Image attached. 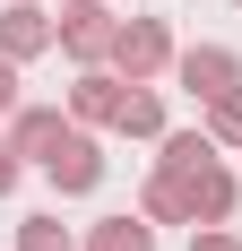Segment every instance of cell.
Listing matches in <instances>:
<instances>
[{"mask_svg":"<svg viewBox=\"0 0 242 251\" xmlns=\"http://www.w3.org/2000/svg\"><path fill=\"white\" fill-rule=\"evenodd\" d=\"M173 61H182V44H173L165 18H121L113 61H104V70H121L130 87H156V78H173Z\"/></svg>","mask_w":242,"mask_h":251,"instance_id":"1","label":"cell"},{"mask_svg":"<svg viewBox=\"0 0 242 251\" xmlns=\"http://www.w3.org/2000/svg\"><path fill=\"white\" fill-rule=\"evenodd\" d=\"M165 174H182V200H191V234L199 226H225L242 208V174L225 165V156H208V165H165Z\"/></svg>","mask_w":242,"mask_h":251,"instance_id":"2","label":"cell"},{"mask_svg":"<svg viewBox=\"0 0 242 251\" xmlns=\"http://www.w3.org/2000/svg\"><path fill=\"white\" fill-rule=\"evenodd\" d=\"M44 182L61 191V200H87V191H104V148H96V130H78V122H70V139L44 156Z\"/></svg>","mask_w":242,"mask_h":251,"instance_id":"3","label":"cell"},{"mask_svg":"<svg viewBox=\"0 0 242 251\" xmlns=\"http://www.w3.org/2000/svg\"><path fill=\"white\" fill-rule=\"evenodd\" d=\"M173 78H182V96L217 104V96H234V87H242V52H234V44H182Z\"/></svg>","mask_w":242,"mask_h":251,"instance_id":"4","label":"cell"},{"mask_svg":"<svg viewBox=\"0 0 242 251\" xmlns=\"http://www.w3.org/2000/svg\"><path fill=\"white\" fill-rule=\"evenodd\" d=\"M0 52H9V61H44V52H61V18H52L44 0H9V9H0Z\"/></svg>","mask_w":242,"mask_h":251,"instance_id":"5","label":"cell"},{"mask_svg":"<svg viewBox=\"0 0 242 251\" xmlns=\"http://www.w3.org/2000/svg\"><path fill=\"white\" fill-rule=\"evenodd\" d=\"M113 35H121V9H61V52H70L78 70H104L113 61Z\"/></svg>","mask_w":242,"mask_h":251,"instance_id":"6","label":"cell"},{"mask_svg":"<svg viewBox=\"0 0 242 251\" xmlns=\"http://www.w3.org/2000/svg\"><path fill=\"white\" fill-rule=\"evenodd\" d=\"M121 96H130L121 70H78V78H70V122H78V130H113V122H121Z\"/></svg>","mask_w":242,"mask_h":251,"instance_id":"7","label":"cell"},{"mask_svg":"<svg viewBox=\"0 0 242 251\" xmlns=\"http://www.w3.org/2000/svg\"><path fill=\"white\" fill-rule=\"evenodd\" d=\"M0 139H9V148H18L26 165H44V156L61 148V139H70V104H18Z\"/></svg>","mask_w":242,"mask_h":251,"instance_id":"8","label":"cell"},{"mask_svg":"<svg viewBox=\"0 0 242 251\" xmlns=\"http://www.w3.org/2000/svg\"><path fill=\"white\" fill-rule=\"evenodd\" d=\"M78 251H156V226H147L139 208H121V217H96V226L78 234Z\"/></svg>","mask_w":242,"mask_h":251,"instance_id":"9","label":"cell"},{"mask_svg":"<svg viewBox=\"0 0 242 251\" xmlns=\"http://www.w3.org/2000/svg\"><path fill=\"white\" fill-rule=\"evenodd\" d=\"M139 217H147V226H191V200H182V174H165V165H147V182H139Z\"/></svg>","mask_w":242,"mask_h":251,"instance_id":"10","label":"cell"},{"mask_svg":"<svg viewBox=\"0 0 242 251\" xmlns=\"http://www.w3.org/2000/svg\"><path fill=\"white\" fill-rule=\"evenodd\" d=\"M113 130H121V139H147V148H156V139H165V96H156V87H130Z\"/></svg>","mask_w":242,"mask_h":251,"instance_id":"11","label":"cell"},{"mask_svg":"<svg viewBox=\"0 0 242 251\" xmlns=\"http://www.w3.org/2000/svg\"><path fill=\"white\" fill-rule=\"evenodd\" d=\"M18 251H78V234L44 208V217H18Z\"/></svg>","mask_w":242,"mask_h":251,"instance_id":"12","label":"cell"},{"mask_svg":"<svg viewBox=\"0 0 242 251\" xmlns=\"http://www.w3.org/2000/svg\"><path fill=\"white\" fill-rule=\"evenodd\" d=\"M199 122H208L217 148H242V87H234V96H217V104H199Z\"/></svg>","mask_w":242,"mask_h":251,"instance_id":"13","label":"cell"},{"mask_svg":"<svg viewBox=\"0 0 242 251\" xmlns=\"http://www.w3.org/2000/svg\"><path fill=\"white\" fill-rule=\"evenodd\" d=\"M191 251H242V234H234V226H199Z\"/></svg>","mask_w":242,"mask_h":251,"instance_id":"14","label":"cell"},{"mask_svg":"<svg viewBox=\"0 0 242 251\" xmlns=\"http://www.w3.org/2000/svg\"><path fill=\"white\" fill-rule=\"evenodd\" d=\"M18 104H26V96H18V61L0 52V113H18Z\"/></svg>","mask_w":242,"mask_h":251,"instance_id":"15","label":"cell"},{"mask_svg":"<svg viewBox=\"0 0 242 251\" xmlns=\"http://www.w3.org/2000/svg\"><path fill=\"white\" fill-rule=\"evenodd\" d=\"M18 174H26V156L9 148V139H0V200H9V191H18Z\"/></svg>","mask_w":242,"mask_h":251,"instance_id":"16","label":"cell"},{"mask_svg":"<svg viewBox=\"0 0 242 251\" xmlns=\"http://www.w3.org/2000/svg\"><path fill=\"white\" fill-rule=\"evenodd\" d=\"M61 9H104V0H61Z\"/></svg>","mask_w":242,"mask_h":251,"instance_id":"17","label":"cell"},{"mask_svg":"<svg viewBox=\"0 0 242 251\" xmlns=\"http://www.w3.org/2000/svg\"><path fill=\"white\" fill-rule=\"evenodd\" d=\"M234 9H242V0H234Z\"/></svg>","mask_w":242,"mask_h":251,"instance_id":"18","label":"cell"}]
</instances>
